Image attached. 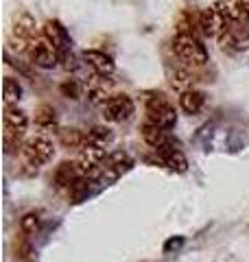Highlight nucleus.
Masks as SVG:
<instances>
[{"mask_svg": "<svg viewBox=\"0 0 249 262\" xmlns=\"http://www.w3.org/2000/svg\"><path fill=\"white\" fill-rule=\"evenodd\" d=\"M140 136H142V140H144L149 146H151L153 151L164 149V146L173 144L169 131L162 129V127H157V125H153V122H149V120L144 122L142 127H140Z\"/></svg>", "mask_w": 249, "mask_h": 262, "instance_id": "15", "label": "nucleus"}, {"mask_svg": "<svg viewBox=\"0 0 249 262\" xmlns=\"http://www.w3.org/2000/svg\"><path fill=\"white\" fill-rule=\"evenodd\" d=\"M59 59L64 61V68L68 70V72H70V70H77V59H74V55H72L70 51H68V53H61Z\"/></svg>", "mask_w": 249, "mask_h": 262, "instance_id": "26", "label": "nucleus"}, {"mask_svg": "<svg viewBox=\"0 0 249 262\" xmlns=\"http://www.w3.org/2000/svg\"><path fill=\"white\" fill-rule=\"evenodd\" d=\"M227 27H230V22L223 18V13L214 5L199 11V31H201L205 37H221Z\"/></svg>", "mask_w": 249, "mask_h": 262, "instance_id": "8", "label": "nucleus"}, {"mask_svg": "<svg viewBox=\"0 0 249 262\" xmlns=\"http://www.w3.org/2000/svg\"><path fill=\"white\" fill-rule=\"evenodd\" d=\"M103 118L110 120V122H125L134 116L136 112V105L131 101V96L127 94H114L110 101L103 105Z\"/></svg>", "mask_w": 249, "mask_h": 262, "instance_id": "6", "label": "nucleus"}, {"mask_svg": "<svg viewBox=\"0 0 249 262\" xmlns=\"http://www.w3.org/2000/svg\"><path fill=\"white\" fill-rule=\"evenodd\" d=\"M155 158H157V162H160L162 166L173 170V173H186V170H188L186 155L181 153L177 146H173V144L164 146V149H157L155 151Z\"/></svg>", "mask_w": 249, "mask_h": 262, "instance_id": "13", "label": "nucleus"}, {"mask_svg": "<svg viewBox=\"0 0 249 262\" xmlns=\"http://www.w3.org/2000/svg\"><path fill=\"white\" fill-rule=\"evenodd\" d=\"M181 245H184V238H181V236H177V238H171L169 243L164 245V251H173V249H179Z\"/></svg>", "mask_w": 249, "mask_h": 262, "instance_id": "27", "label": "nucleus"}, {"mask_svg": "<svg viewBox=\"0 0 249 262\" xmlns=\"http://www.w3.org/2000/svg\"><path fill=\"white\" fill-rule=\"evenodd\" d=\"M27 53H29L31 63L37 66L42 70H51L57 66V61H59V53H57L46 39H35Z\"/></svg>", "mask_w": 249, "mask_h": 262, "instance_id": "11", "label": "nucleus"}, {"mask_svg": "<svg viewBox=\"0 0 249 262\" xmlns=\"http://www.w3.org/2000/svg\"><path fill=\"white\" fill-rule=\"evenodd\" d=\"M114 142V131L105 125H94L88 131V142L90 146H96V149H107Z\"/></svg>", "mask_w": 249, "mask_h": 262, "instance_id": "20", "label": "nucleus"}, {"mask_svg": "<svg viewBox=\"0 0 249 262\" xmlns=\"http://www.w3.org/2000/svg\"><path fill=\"white\" fill-rule=\"evenodd\" d=\"M3 94H5V105H13L22 98V85L18 79L13 77H5V83H3Z\"/></svg>", "mask_w": 249, "mask_h": 262, "instance_id": "23", "label": "nucleus"}, {"mask_svg": "<svg viewBox=\"0 0 249 262\" xmlns=\"http://www.w3.org/2000/svg\"><path fill=\"white\" fill-rule=\"evenodd\" d=\"M214 7L223 13V18L227 22H243V13H240L238 0H214Z\"/></svg>", "mask_w": 249, "mask_h": 262, "instance_id": "22", "label": "nucleus"}, {"mask_svg": "<svg viewBox=\"0 0 249 262\" xmlns=\"http://www.w3.org/2000/svg\"><path fill=\"white\" fill-rule=\"evenodd\" d=\"M221 46L232 53H243L249 51V29H245L240 22H230L225 33L219 37Z\"/></svg>", "mask_w": 249, "mask_h": 262, "instance_id": "10", "label": "nucleus"}, {"mask_svg": "<svg viewBox=\"0 0 249 262\" xmlns=\"http://www.w3.org/2000/svg\"><path fill=\"white\" fill-rule=\"evenodd\" d=\"M35 27L37 24L31 13H27V11L20 13L11 27V48H15V51H29L31 44L35 42V39H33Z\"/></svg>", "mask_w": 249, "mask_h": 262, "instance_id": "5", "label": "nucleus"}, {"mask_svg": "<svg viewBox=\"0 0 249 262\" xmlns=\"http://www.w3.org/2000/svg\"><path fill=\"white\" fill-rule=\"evenodd\" d=\"M203 105H205V94L201 92V90H186V92H181L179 94V107L184 110L186 114H199L203 110Z\"/></svg>", "mask_w": 249, "mask_h": 262, "instance_id": "19", "label": "nucleus"}, {"mask_svg": "<svg viewBox=\"0 0 249 262\" xmlns=\"http://www.w3.org/2000/svg\"><path fill=\"white\" fill-rule=\"evenodd\" d=\"M83 179V173H81V168H79V164L77 162H61L59 166L55 168V184L59 186V188H70L81 182Z\"/></svg>", "mask_w": 249, "mask_h": 262, "instance_id": "16", "label": "nucleus"}, {"mask_svg": "<svg viewBox=\"0 0 249 262\" xmlns=\"http://www.w3.org/2000/svg\"><path fill=\"white\" fill-rule=\"evenodd\" d=\"M42 35H44V39L48 44H51L57 53H68L70 46H72V37L68 29L64 27V24L59 20H46L44 27H42Z\"/></svg>", "mask_w": 249, "mask_h": 262, "instance_id": "9", "label": "nucleus"}, {"mask_svg": "<svg viewBox=\"0 0 249 262\" xmlns=\"http://www.w3.org/2000/svg\"><path fill=\"white\" fill-rule=\"evenodd\" d=\"M147 120L169 131V129L175 127V122H177V112H175V107H173V105L166 101L162 94L149 96V98H147Z\"/></svg>", "mask_w": 249, "mask_h": 262, "instance_id": "4", "label": "nucleus"}, {"mask_svg": "<svg viewBox=\"0 0 249 262\" xmlns=\"http://www.w3.org/2000/svg\"><path fill=\"white\" fill-rule=\"evenodd\" d=\"M59 90H61V94H64V96L72 98V101H77V98L81 96V85L77 83V81H72V79H68L66 83H61Z\"/></svg>", "mask_w": 249, "mask_h": 262, "instance_id": "25", "label": "nucleus"}, {"mask_svg": "<svg viewBox=\"0 0 249 262\" xmlns=\"http://www.w3.org/2000/svg\"><path fill=\"white\" fill-rule=\"evenodd\" d=\"M175 29L177 35H195V31L199 29V11L184 9L175 18Z\"/></svg>", "mask_w": 249, "mask_h": 262, "instance_id": "21", "label": "nucleus"}, {"mask_svg": "<svg viewBox=\"0 0 249 262\" xmlns=\"http://www.w3.org/2000/svg\"><path fill=\"white\" fill-rule=\"evenodd\" d=\"M105 158H107L105 149H96V146H90V144L83 146V149L79 151V158H77V164H79L83 177L96 179L98 175L103 173Z\"/></svg>", "mask_w": 249, "mask_h": 262, "instance_id": "7", "label": "nucleus"}, {"mask_svg": "<svg viewBox=\"0 0 249 262\" xmlns=\"http://www.w3.org/2000/svg\"><path fill=\"white\" fill-rule=\"evenodd\" d=\"M53 155H55V146H53L51 140H48V136H44V134L31 136L22 144V158L27 160L29 166L37 168V166H42V164L51 162Z\"/></svg>", "mask_w": 249, "mask_h": 262, "instance_id": "3", "label": "nucleus"}, {"mask_svg": "<svg viewBox=\"0 0 249 262\" xmlns=\"http://www.w3.org/2000/svg\"><path fill=\"white\" fill-rule=\"evenodd\" d=\"M131 166H134V160H131L125 151H112V153H107V158H105L103 173L116 179V177H120L125 173H129Z\"/></svg>", "mask_w": 249, "mask_h": 262, "instance_id": "14", "label": "nucleus"}, {"mask_svg": "<svg viewBox=\"0 0 249 262\" xmlns=\"http://www.w3.org/2000/svg\"><path fill=\"white\" fill-rule=\"evenodd\" d=\"M39 223H42L39 212H29V214H24V216L20 219V229H22V234H35L37 229H39Z\"/></svg>", "mask_w": 249, "mask_h": 262, "instance_id": "24", "label": "nucleus"}, {"mask_svg": "<svg viewBox=\"0 0 249 262\" xmlns=\"http://www.w3.org/2000/svg\"><path fill=\"white\" fill-rule=\"evenodd\" d=\"M35 127L39 129V134H53V131H59V116L53 105H39L35 110Z\"/></svg>", "mask_w": 249, "mask_h": 262, "instance_id": "17", "label": "nucleus"}, {"mask_svg": "<svg viewBox=\"0 0 249 262\" xmlns=\"http://www.w3.org/2000/svg\"><path fill=\"white\" fill-rule=\"evenodd\" d=\"M83 61L88 63V68L94 72L96 77H112L114 70H116V63L114 59L107 53L103 51H94V48H90V51H83Z\"/></svg>", "mask_w": 249, "mask_h": 262, "instance_id": "12", "label": "nucleus"}, {"mask_svg": "<svg viewBox=\"0 0 249 262\" xmlns=\"http://www.w3.org/2000/svg\"><path fill=\"white\" fill-rule=\"evenodd\" d=\"M3 125H5V149L7 153H11L13 149L20 146L22 136L29 129V114L20 110L18 105H5Z\"/></svg>", "mask_w": 249, "mask_h": 262, "instance_id": "1", "label": "nucleus"}, {"mask_svg": "<svg viewBox=\"0 0 249 262\" xmlns=\"http://www.w3.org/2000/svg\"><path fill=\"white\" fill-rule=\"evenodd\" d=\"M238 7H240V13H243V18L249 20V0H238Z\"/></svg>", "mask_w": 249, "mask_h": 262, "instance_id": "28", "label": "nucleus"}, {"mask_svg": "<svg viewBox=\"0 0 249 262\" xmlns=\"http://www.w3.org/2000/svg\"><path fill=\"white\" fill-rule=\"evenodd\" d=\"M59 142L64 149H72V151H81L83 146L88 142V134H83L81 129L77 127H66V129H59Z\"/></svg>", "mask_w": 249, "mask_h": 262, "instance_id": "18", "label": "nucleus"}, {"mask_svg": "<svg viewBox=\"0 0 249 262\" xmlns=\"http://www.w3.org/2000/svg\"><path fill=\"white\" fill-rule=\"evenodd\" d=\"M173 53L177 55V59H181L190 68H201L210 59L201 39H197L195 35H177L173 39Z\"/></svg>", "mask_w": 249, "mask_h": 262, "instance_id": "2", "label": "nucleus"}]
</instances>
